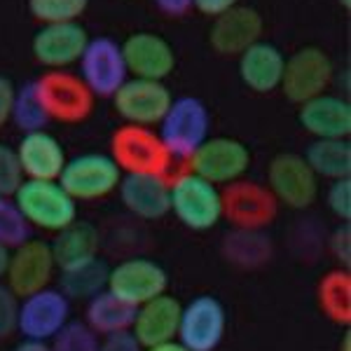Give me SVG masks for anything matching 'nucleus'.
I'll return each mask as SVG.
<instances>
[{"mask_svg": "<svg viewBox=\"0 0 351 351\" xmlns=\"http://www.w3.org/2000/svg\"><path fill=\"white\" fill-rule=\"evenodd\" d=\"M26 223L43 232H61L77 220V202L59 180H24L12 195Z\"/></svg>", "mask_w": 351, "mask_h": 351, "instance_id": "f257e3e1", "label": "nucleus"}, {"mask_svg": "<svg viewBox=\"0 0 351 351\" xmlns=\"http://www.w3.org/2000/svg\"><path fill=\"white\" fill-rule=\"evenodd\" d=\"M169 213H173L178 223L192 232L213 230L223 218L218 185L192 171L178 173L169 180Z\"/></svg>", "mask_w": 351, "mask_h": 351, "instance_id": "f03ea898", "label": "nucleus"}, {"mask_svg": "<svg viewBox=\"0 0 351 351\" xmlns=\"http://www.w3.org/2000/svg\"><path fill=\"white\" fill-rule=\"evenodd\" d=\"M110 157L122 173L152 176H167L173 160L155 129L136 124H120L112 132Z\"/></svg>", "mask_w": 351, "mask_h": 351, "instance_id": "7ed1b4c3", "label": "nucleus"}, {"mask_svg": "<svg viewBox=\"0 0 351 351\" xmlns=\"http://www.w3.org/2000/svg\"><path fill=\"white\" fill-rule=\"evenodd\" d=\"M33 84H36V94L49 122L77 124L92 115L96 96L89 92V87L77 73H71L66 68L47 71L38 80H33Z\"/></svg>", "mask_w": 351, "mask_h": 351, "instance_id": "20e7f679", "label": "nucleus"}, {"mask_svg": "<svg viewBox=\"0 0 351 351\" xmlns=\"http://www.w3.org/2000/svg\"><path fill=\"white\" fill-rule=\"evenodd\" d=\"M211 129V112L197 96H178L171 101L167 115L160 122V138L167 145L169 155L176 160H190Z\"/></svg>", "mask_w": 351, "mask_h": 351, "instance_id": "39448f33", "label": "nucleus"}, {"mask_svg": "<svg viewBox=\"0 0 351 351\" xmlns=\"http://www.w3.org/2000/svg\"><path fill=\"white\" fill-rule=\"evenodd\" d=\"M122 180V171L104 152H84L66 160L59 185L75 202H94L112 195Z\"/></svg>", "mask_w": 351, "mask_h": 351, "instance_id": "423d86ee", "label": "nucleus"}, {"mask_svg": "<svg viewBox=\"0 0 351 351\" xmlns=\"http://www.w3.org/2000/svg\"><path fill=\"white\" fill-rule=\"evenodd\" d=\"M220 206L223 218L239 230H265L279 216V202L267 185L243 178L220 190Z\"/></svg>", "mask_w": 351, "mask_h": 351, "instance_id": "0eeeda50", "label": "nucleus"}, {"mask_svg": "<svg viewBox=\"0 0 351 351\" xmlns=\"http://www.w3.org/2000/svg\"><path fill=\"white\" fill-rule=\"evenodd\" d=\"M228 332V311L213 295H197L180 309L178 342L188 351H216Z\"/></svg>", "mask_w": 351, "mask_h": 351, "instance_id": "6e6552de", "label": "nucleus"}, {"mask_svg": "<svg viewBox=\"0 0 351 351\" xmlns=\"http://www.w3.org/2000/svg\"><path fill=\"white\" fill-rule=\"evenodd\" d=\"M332 80V61L321 47H300L286 59L281 75V92L291 104L302 106L314 96L326 94Z\"/></svg>", "mask_w": 351, "mask_h": 351, "instance_id": "1a4fd4ad", "label": "nucleus"}, {"mask_svg": "<svg viewBox=\"0 0 351 351\" xmlns=\"http://www.w3.org/2000/svg\"><path fill=\"white\" fill-rule=\"evenodd\" d=\"M190 171L213 185H230L251 167V150L230 136H213L192 152Z\"/></svg>", "mask_w": 351, "mask_h": 351, "instance_id": "9d476101", "label": "nucleus"}, {"mask_svg": "<svg viewBox=\"0 0 351 351\" xmlns=\"http://www.w3.org/2000/svg\"><path fill=\"white\" fill-rule=\"evenodd\" d=\"M169 288V274L160 263L150 258H127L108 269V286L115 298L124 300L132 307L160 298Z\"/></svg>", "mask_w": 351, "mask_h": 351, "instance_id": "9b49d317", "label": "nucleus"}, {"mask_svg": "<svg viewBox=\"0 0 351 351\" xmlns=\"http://www.w3.org/2000/svg\"><path fill=\"white\" fill-rule=\"evenodd\" d=\"M267 188L274 199L286 204L288 208H309L319 197V178L309 169L302 155L298 152H281L267 167Z\"/></svg>", "mask_w": 351, "mask_h": 351, "instance_id": "f8f14e48", "label": "nucleus"}, {"mask_svg": "<svg viewBox=\"0 0 351 351\" xmlns=\"http://www.w3.org/2000/svg\"><path fill=\"white\" fill-rule=\"evenodd\" d=\"M173 101L171 89L160 80H143V77H127L124 84L112 94V106L124 124L136 127H155L167 115Z\"/></svg>", "mask_w": 351, "mask_h": 351, "instance_id": "ddd939ff", "label": "nucleus"}, {"mask_svg": "<svg viewBox=\"0 0 351 351\" xmlns=\"http://www.w3.org/2000/svg\"><path fill=\"white\" fill-rule=\"evenodd\" d=\"M71 321V300L59 288H43L19 300L16 332L24 339L49 342Z\"/></svg>", "mask_w": 351, "mask_h": 351, "instance_id": "4468645a", "label": "nucleus"}, {"mask_svg": "<svg viewBox=\"0 0 351 351\" xmlns=\"http://www.w3.org/2000/svg\"><path fill=\"white\" fill-rule=\"evenodd\" d=\"M77 75L82 77V82L87 84L94 96L112 99V94L129 77L120 43L108 36L89 38L87 47L80 56V73Z\"/></svg>", "mask_w": 351, "mask_h": 351, "instance_id": "2eb2a0df", "label": "nucleus"}, {"mask_svg": "<svg viewBox=\"0 0 351 351\" xmlns=\"http://www.w3.org/2000/svg\"><path fill=\"white\" fill-rule=\"evenodd\" d=\"M54 274H56V265L52 258V248H49L47 241L28 239L10 251L5 281H8L10 291L19 300L47 288L52 284Z\"/></svg>", "mask_w": 351, "mask_h": 351, "instance_id": "dca6fc26", "label": "nucleus"}, {"mask_svg": "<svg viewBox=\"0 0 351 351\" xmlns=\"http://www.w3.org/2000/svg\"><path fill=\"white\" fill-rule=\"evenodd\" d=\"M87 43L89 36L84 26H80V21L43 24L40 31L33 36L31 49L38 64H43L47 71H64L80 61Z\"/></svg>", "mask_w": 351, "mask_h": 351, "instance_id": "f3484780", "label": "nucleus"}, {"mask_svg": "<svg viewBox=\"0 0 351 351\" xmlns=\"http://www.w3.org/2000/svg\"><path fill=\"white\" fill-rule=\"evenodd\" d=\"M120 47L124 66L132 77L164 82L176 68L173 47L157 33H132Z\"/></svg>", "mask_w": 351, "mask_h": 351, "instance_id": "a211bd4d", "label": "nucleus"}, {"mask_svg": "<svg viewBox=\"0 0 351 351\" xmlns=\"http://www.w3.org/2000/svg\"><path fill=\"white\" fill-rule=\"evenodd\" d=\"M263 28L265 21L258 10L246 8V5H234L228 12L213 16L211 28H208V45L218 54L239 56L263 38Z\"/></svg>", "mask_w": 351, "mask_h": 351, "instance_id": "6ab92c4d", "label": "nucleus"}, {"mask_svg": "<svg viewBox=\"0 0 351 351\" xmlns=\"http://www.w3.org/2000/svg\"><path fill=\"white\" fill-rule=\"evenodd\" d=\"M117 192H120L122 206L141 220H160L169 213L167 176L122 173Z\"/></svg>", "mask_w": 351, "mask_h": 351, "instance_id": "aec40b11", "label": "nucleus"}, {"mask_svg": "<svg viewBox=\"0 0 351 351\" xmlns=\"http://www.w3.org/2000/svg\"><path fill=\"white\" fill-rule=\"evenodd\" d=\"M14 150L28 180H59L66 167L64 145L47 129L24 134Z\"/></svg>", "mask_w": 351, "mask_h": 351, "instance_id": "412c9836", "label": "nucleus"}, {"mask_svg": "<svg viewBox=\"0 0 351 351\" xmlns=\"http://www.w3.org/2000/svg\"><path fill=\"white\" fill-rule=\"evenodd\" d=\"M183 304L173 295H164L150 300V302L136 307V316L132 324V335L143 349L155 347V344L171 342L178 335V321Z\"/></svg>", "mask_w": 351, "mask_h": 351, "instance_id": "4be33fe9", "label": "nucleus"}, {"mask_svg": "<svg viewBox=\"0 0 351 351\" xmlns=\"http://www.w3.org/2000/svg\"><path fill=\"white\" fill-rule=\"evenodd\" d=\"M298 120L314 138H349L351 106L342 96L326 92L304 101L298 110Z\"/></svg>", "mask_w": 351, "mask_h": 351, "instance_id": "5701e85b", "label": "nucleus"}, {"mask_svg": "<svg viewBox=\"0 0 351 351\" xmlns=\"http://www.w3.org/2000/svg\"><path fill=\"white\" fill-rule=\"evenodd\" d=\"M286 56L276 45L258 40L239 54V77L248 89L258 94H269L279 89L284 75Z\"/></svg>", "mask_w": 351, "mask_h": 351, "instance_id": "b1692460", "label": "nucleus"}, {"mask_svg": "<svg viewBox=\"0 0 351 351\" xmlns=\"http://www.w3.org/2000/svg\"><path fill=\"white\" fill-rule=\"evenodd\" d=\"M99 246H101L99 230L92 223L75 220L73 225L56 232L54 241L49 243L56 271L77 267V265L99 258Z\"/></svg>", "mask_w": 351, "mask_h": 351, "instance_id": "393cba45", "label": "nucleus"}, {"mask_svg": "<svg viewBox=\"0 0 351 351\" xmlns=\"http://www.w3.org/2000/svg\"><path fill=\"white\" fill-rule=\"evenodd\" d=\"M223 258L241 269H258L271 258V239L265 230L232 228L220 243Z\"/></svg>", "mask_w": 351, "mask_h": 351, "instance_id": "a878e982", "label": "nucleus"}, {"mask_svg": "<svg viewBox=\"0 0 351 351\" xmlns=\"http://www.w3.org/2000/svg\"><path fill=\"white\" fill-rule=\"evenodd\" d=\"M134 316L136 307L115 298L110 291H104L92 300H87V307H84V324L92 328L99 337L132 330Z\"/></svg>", "mask_w": 351, "mask_h": 351, "instance_id": "bb28decb", "label": "nucleus"}, {"mask_svg": "<svg viewBox=\"0 0 351 351\" xmlns=\"http://www.w3.org/2000/svg\"><path fill=\"white\" fill-rule=\"evenodd\" d=\"M304 162L316 178L339 180L351 178V143L349 138H314L304 152Z\"/></svg>", "mask_w": 351, "mask_h": 351, "instance_id": "cd10ccee", "label": "nucleus"}, {"mask_svg": "<svg viewBox=\"0 0 351 351\" xmlns=\"http://www.w3.org/2000/svg\"><path fill=\"white\" fill-rule=\"evenodd\" d=\"M319 309L328 321L337 326H351V271L347 267L330 269L316 286Z\"/></svg>", "mask_w": 351, "mask_h": 351, "instance_id": "c85d7f7f", "label": "nucleus"}, {"mask_svg": "<svg viewBox=\"0 0 351 351\" xmlns=\"http://www.w3.org/2000/svg\"><path fill=\"white\" fill-rule=\"evenodd\" d=\"M108 265L101 258L82 263L77 267L61 271V288L68 300H92L94 295L106 291L108 286Z\"/></svg>", "mask_w": 351, "mask_h": 351, "instance_id": "c756f323", "label": "nucleus"}, {"mask_svg": "<svg viewBox=\"0 0 351 351\" xmlns=\"http://www.w3.org/2000/svg\"><path fill=\"white\" fill-rule=\"evenodd\" d=\"M10 120H12L24 134L40 132V129H45L49 124V117H47V112L43 110L33 80L24 82L14 92V104H12V115H10Z\"/></svg>", "mask_w": 351, "mask_h": 351, "instance_id": "7c9ffc66", "label": "nucleus"}, {"mask_svg": "<svg viewBox=\"0 0 351 351\" xmlns=\"http://www.w3.org/2000/svg\"><path fill=\"white\" fill-rule=\"evenodd\" d=\"M89 0H28V12L40 24H66L77 21Z\"/></svg>", "mask_w": 351, "mask_h": 351, "instance_id": "2f4dec72", "label": "nucleus"}, {"mask_svg": "<svg viewBox=\"0 0 351 351\" xmlns=\"http://www.w3.org/2000/svg\"><path fill=\"white\" fill-rule=\"evenodd\" d=\"M31 239V225L21 216L12 197H0V246L12 251Z\"/></svg>", "mask_w": 351, "mask_h": 351, "instance_id": "473e14b6", "label": "nucleus"}, {"mask_svg": "<svg viewBox=\"0 0 351 351\" xmlns=\"http://www.w3.org/2000/svg\"><path fill=\"white\" fill-rule=\"evenodd\" d=\"M101 339L84 321H68L52 337V351H99Z\"/></svg>", "mask_w": 351, "mask_h": 351, "instance_id": "72a5a7b5", "label": "nucleus"}, {"mask_svg": "<svg viewBox=\"0 0 351 351\" xmlns=\"http://www.w3.org/2000/svg\"><path fill=\"white\" fill-rule=\"evenodd\" d=\"M24 180L16 150L8 143H0V197H12Z\"/></svg>", "mask_w": 351, "mask_h": 351, "instance_id": "f704fd0d", "label": "nucleus"}, {"mask_svg": "<svg viewBox=\"0 0 351 351\" xmlns=\"http://www.w3.org/2000/svg\"><path fill=\"white\" fill-rule=\"evenodd\" d=\"M326 204L339 223H351V178L330 180L326 190Z\"/></svg>", "mask_w": 351, "mask_h": 351, "instance_id": "c9c22d12", "label": "nucleus"}, {"mask_svg": "<svg viewBox=\"0 0 351 351\" xmlns=\"http://www.w3.org/2000/svg\"><path fill=\"white\" fill-rule=\"evenodd\" d=\"M16 319H19V298L10 291L8 284L0 281V339L16 332Z\"/></svg>", "mask_w": 351, "mask_h": 351, "instance_id": "e433bc0d", "label": "nucleus"}, {"mask_svg": "<svg viewBox=\"0 0 351 351\" xmlns=\"http://www.w3.org/2000/svg\"><path fill=\"white\" fill-rule=\"evenodd\" d=\"M328 251L349 269V263H351V225L349 223H339L337 228L330 232V237H328Z\"/></svg>", "mask_w": 351, "mask_h": 351, "instance_id": "4c0bfd02", "label": "nucleus"}, {"mask_svg": "<svg viewBox=\"0 0 351 351\" xmlns=\"http://www.w3.org/2000/svg\"><path fill=\"white\" fill-rule=\"evenodd\" d=\"M99 351H143V347L136 342L132 330H127V332H115V335H106L101 339Z\"/></svg>", "mask_w": 351, "mask_h": 351, "instance_id": "58836bf2", "label": "nucleus"}, {"mask_svg": "<svg viewBox=\"0 0 351 351\" xmlns=\"http://www.w3.org/2000/svg\"><path fill=\"white\" fill-rule=\"evenodd\" d=\"M14 92H16V87L12 84V80L0 75V129L10 122V115H12Z\"/></svg>", "mask_w": 351, "mask_h": 351, "instance_id": "ea45409f", "label": "nucleus"}, {"mask_svg": "<svg viewBox=\"0 0 351 351\" xmlns=\"http://www.w3.org/2000/svg\"><path fill=\"white\" fill-rule=\"evenodd\" d=\"M234 5H239V0H192V8H197L206 16H218L228 12L230 8H234Z\"/></svg>", "mask_w": 351, "mask_h": 351, "instance_id": "a19ab883", "label": "nucleus"}, {"mask_svg": "<svg viewBox=\"0 0 351 351\" xmlns=\"http://www.w3.org/2000/svg\"><path fill=\"white\" fill-rule=\"evenodd\" d=\"M157 10L169 16H183L192 10V0H152Z\"/></svg>", "mask_w": 351, "mask_h": 351, "instance_id": "79ce46f5", "label": "nucleus"}, {"mask_svg": "<svg viewBox=\"0 0 351 351\" xmlns=\"http://www.w3.org/2000/svg\"><path fill=\"white\" fill-rule=\"evenodd\" d=\"M12 351H52L47 342H36V339H21Z\"/></svg>", "mask_w": 351, "mask_h": 351, "instance_id": "37998d69", "label": "nucleus"}, {"mask_svg": "<svg viewBox=\"0 0 351 351\" xmlns=\"http://www.w3.org/2000/svg\"><path fill=\"white\" fill-rule=\"evenodd\" d=\"M143 351H188L178 339H171V342H164V344H155V347H148Z\"/></svg>", "mask_w": 351, "mask_h": 351, "instance_id": "c03bdc74", "label": "nucleus"}, {"mask_svg": "<svg viewBox=\"0 0 351 351\" xmlns=\"http://www.w3.org/2000/svg\"><path fill=\"white\" fill-rule=\"evenodd\" d=\"M8 260H10V251L0 246V281L5 279V271H8Z\"/></svg>", "mask_w": 351, "mask_h": 351, "instance_id": "a18cd8bd", "label": "nucleus"}, {"mask_svg": "<svg viewBox=\"0 0 351 351\" xmlns=\"http://www.w3.org/2000/svg\"><path fill=\"white\" fill-rule=\"evenodd\" d=\"M339 351H351V332H349V328L344 330V335H342V342H339Z\"/></svg>", "mask_w": 351, "mask_h": 351, "instance_id": "49530a36", "label": "nucleus"}, {"mask_svg": "<svg viewBox=\"0 0 351 351\" xmlns=\"http://www.w3.org/2000/svg\"><path fill=\"white\" fill-rule=\"evenodd\" d=\"M339 5H342L344 10H351V0H337Z\"/></svg>", "mask_w": 351, "mask_h": 351, "instance_id": "de8ad7c7", "label": "nucleus"}]
</instances>
